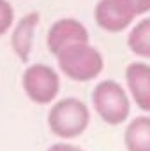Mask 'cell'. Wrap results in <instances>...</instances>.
I'll list each match as a JSON object with an SVG mask.
<instances>
[{"label":"cell","instance_id":"cell-1","mask_svg":"<svg viewBox=\"0 0 150 151\" xmlns=\"http://www.w3.org/2000/svg\"><path fill=\"white\" fill-rule=\"evenodd\" d=\"M57 63L60 72L76 83H88L95 79L104 69V58L101 51L88 42H76L57 55Z\"/></svg>","mask_w":150,"mask_h":151},{"label":"cell","instance_id":"cell-2","mask_svg":"<svg viewBox=\"0 0 150 151\" xmlns=\"http://www.w3.org/2000/svg\"><path fill=\"white\" fill-rule=\"evenodd\" d=\"M90 125L88 106L74 97L57 100L48 111V128L58 139L79 137Z\"/></svg>","mask_w":150,"mask_h":151},{"label":"cell","instance_id":"cell-3","mask_svg":"<svg viewBox=\"0 0 150 151\" xmlns=\"http://www.w3.org/2000/svg\"><path fill=\"white\" fill-rule=\"evenodd\" d=\"M92 106L97 116L111 127L122 125L131 114V99L127 91L113 79L97 83L92 93Z\"/></svg>","mask_w":150,"mask_h":151},{"label":"cell","instance_id":"cell-4","mask_svg":"<svg viewBox=\"0 0 150 151\" xmlns=\"http://www.w3.org/2000/svg\"><path fill=\"white\" fill-rule=\"evenodd\" d=\"M21 86L34 104L48 106L60 91V76L46 63H34L25 69L21 76Z\"/></svg>","mask_w":150,"mask_h":151},{"label":"cell","instance_id":"cell-5","mask_svg":"<svg viewBox=\"0 0 150 151\" xmlns=\"http://www.w3.org/2000/svg\"><path fill=\"white\" fill-rule=\"evenodd\" d=\"M138 12L131 0H99L94 9L95 23L101 30L118 34L129 28Z\"/></svg>","mask_w":150,"mask_h":151},{"label":"cell","instance_id":"cell-6","mask_svg":"<svg viewBox=\"0 0 150 151\" xmlns=\"http://www.w3.org/2000/svg\"><path fill=\"white\" fill-rule=\"evenodd\" d=\"M87 27L74 18H60L57 19L46 35V46L51 55H57L60 49L76 44V42H88Z\"/></svg>","mask_w":150,"mask_h":151},{"label":"cell","instance_id":"cell-7","mask_svg":"<svg viewBox=\"0 0 150 151\" xmlns=\"http://www.w3.org/2000/svg\"><path fill=\"white\" fill-rule=\"evenodd\" d=\"M127 91L141 111L150 113V65L145 62H133L125 67Z\"/></svg>","mask_w":150,"mask_h":151},{"label":"cell","instance_id":"cell-8","mask_svg":"<svg viewBox=\"0 0 150 151\" xmlns=\"http://www.w3.org/2000/svg\"><path fill=\"white\" fill-rule=\"evenodd\" d=\"M39 19H41L39 12H28L18 23H14L11 34V46L21 62H28L30 58V51L34 46V34L39 25Z\"/></svg>","mask_w":150,"mask_h":151},{"label":"cell","instance_id":"cell-9","mask_svg":"<svg viewBox=\"0 0 150 151\" xmlns=\"http://www.w3.org/2000/svg\"><path fill=\"white\" fill-rule=\"evenodd\" d=\"M124 144L127 151H150V116H136L127 123Z\"/></svg>","mask_w":150,"mask_h":151},{"label":"cell","instance_id":"cell-10","mask_svg":"<svg viewBox=\"0 0 150 151\" xmlns=\"http://www.w3.org/2000/svg\"><path fill=\"white\" fill-rule=\"evenodd\" d=\"M127 46L136 56L150 60V18L138 21L131 28L127 35Z\"/></svg>","mask_w":150,"mask_h":151},{"label":"cell","instance_id":"cell-11","mask_svg":"<svg viewBox=\"0 0 150 151\" xmlns=\"http://www.w3.org/2000/svg\"><path fill=\"white\" fill-rule=\"evenodd\" d=\"M14 25V9L9 0H0V37L5 35Z\"/></svg>","mask_w":150,"mask_h":151},{"label":"cell","instance_id":"cell-12","mask_svg":"<svg viewBox=\"0 0 150 151\" xmlns=\"http://www.w3.org/2000/svg\"><path fill=\"white\" fill-rule=\"evenodd\" d=\"M46 151H85V150L78 148L74 144H69V142H57V144L50 146Z\"/></svg>","mask_w":150,"mask_h":151},{"label":"cell","instance_id":"cell-13","mask_svg":"<svg viewBox=\"0 0 150 151\" xmlns=\"http://www.w3.org/2000/svg\"><path fill=\"white\" fill-rule=\"evenodd\" d=\"M131 2H133V5H134V9H136L138 16L147 14L150 11V0H131Z\"/></svg>","mask_w":150,"mask_h":151}]
</instances>
